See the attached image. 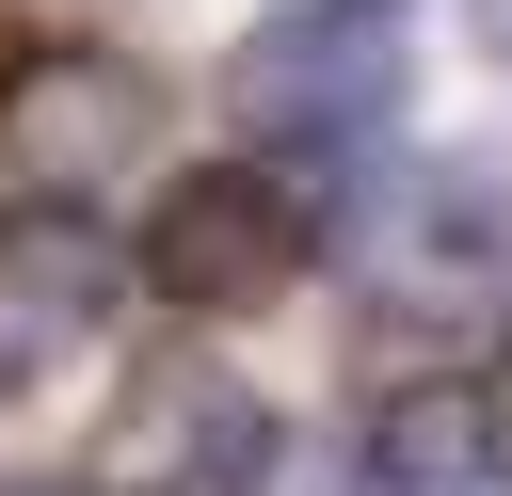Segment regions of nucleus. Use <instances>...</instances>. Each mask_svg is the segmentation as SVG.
<instances>
[{
    "label": "nucleus",
    "mask_w": 512,
    "mask_h": 496,
    "mask_svg": "<svg viewBox=\"0 0 512 496\" xmlns=\"http://www.w3.org/2000/svg\"><path fill=\"white\" fill-rule=\"evenodd\" d=\"M80 496H272V400L240 368H144L96 416Z\"/></svg>",
    "instance_id": "3"
},
{
    "label": "nucleus",
    "mask_w": 512,
    "mask_h": 496,
    "mask_svg": "<svg viewBox=\"0 0 512 496\" xmlns=\"http://www.w3.org/2000/svg\"><path fill=\"white\" fill-rule=\"evenodd\" d=\"M416 80V0H288L224 48V112L256 144H368Z\"/></svg>",
    "instance_id": "1"
},
{
    "label": "nucleus",
    "mask_w": 512,
    "mask_h": 496,
    "mask_svg": "<svg viewBox=\"0 0 512 496\" xmlns=\"http://www.w3.org/2000/svg\"><path fill=\"white\" fill-rule=\"evenodd\" d=\"M464 32H480V48H496V64H512V0H464Z\"/></svg>",
    "instance_id": "7"
},
{
    "label": "nucleus",
    "mask_w": 512,
    "mask_h": 496,
    "mask_svg": "<svg viewBox=\"0 0 512 496\" xmlns=\"http://www.w3.org/2000/svg\"><path fill=\"white\" fill-rule=\"evenodd\" d=\"M304 256H320V224H304V192H288L272 160H192V176L144 208V240H128V272H144L160 304H192V320L288 304Z\"/></svg>",
    "instance_id": "2"
},
{
    "label": "nucleus",
    "mask_w": 512,
    "mask_h": 496,
    "mask_svg": "<svg viewBox=\"0 0 512 496\" xmlns=\"http://www.w3.org/2000/svg\"><path fill=\"white\" fill-rule=\"evenodd\" d=\"M112 288H128V240H112L96 208L32 192V208L0 224V384L64 368V352H80L96 320H112Z\"/></svg>",
    "instance_id": "4"
},
{
    "label": "nucleus",
    "mask_w": 512,
    "mask_h": 496,
    "mask_svg": "<svg viewBox=\"0 0 512 496\" xmlns=\"http://www.w3.org/2000/svg\"><path fill=\"white\" fill-rule=\"evenodd\" d=\"M144 112H160V96H144V64H112V48L32 64V80H16V160H32L48 192H64V176H112V160L144 144Z\"/></svg>",
    "instance_id": "6"
},
{
    "label": "nucleus",
    "mask_w": 512,
    "mask_h": 496,
    "mask_svg": "<svg viewBox=\"0 0 512 496\" xmlns=\"http://www.w3.org/2000/svg\"><path fill=\"white\" fill-rule=\"evenodd\" d=\"M16 496H48V480H16Z\"/></svg>",
    "instance_id": "8"
},
{
    "label": "nucleus",
    "mask_w": 512,
    "mask_h": 496,
    "mask_svg": "<svg viewBox=\"0 0 512 496\" xmlns=\"http://www.w3.org/2000/svg\"><path fill=\"white\" fill-rule=\"evenodd\" d=\"M368 496H512V416L480 384H400L368 416Z\"/></svg>",
    "instance_id": "5"
}]
</instances>
